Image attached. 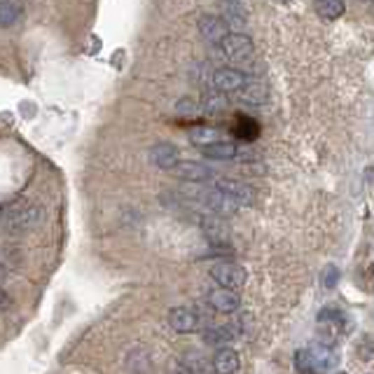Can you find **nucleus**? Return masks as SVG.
Wrapping results in <instances>:
<instances>
[{
    "label": "nucleus",
    "mask_w": 374,
    "mask_h": 374,
    "mask_svg": "<svg viewBox=\"0 0 374 374\" xmlns=\"http://www.w3.org/2000/svg\"><path fill=\"white\" fill-rule=\"evenodd\" d=\"M199 33H202L206 40H211V43L223 45L227 40V36H230V26H227L225 19L206 15V17L199 19Z\"/></svg>",
    "instance_id": "1a4fd4ad"
},
{
    "label": "nucleus",
    "mask_w": 374,
    "mask_h": 374,
    "mask_svg": "<svg viewBox=\"0 0 374 374\" xmlns=\"http://www.w3.org/2000/svg\"><path fill=\"white\" fill-rule=\"evenodd\" d=\"M211 279L218 283L220 288L237 290L246 283V269L234 265V262H218L211 267Z\"/></svg>",
    "instance_id": "7ed1b4c3"
},
{
    "label": "nucleus",
    "mask_w": 374,
    "mask_h": 374,
    "mask_svg": "<svg viewBox=\"0 0 374 374\" xmlns=\"http://www.w3.org/2000/svg\"><path fill=\"white\" fill-rule=\"evenodd\" d=\"M171 173L176 178L185 180V183H192V185H199V183H206V180H213V171L209 169V166L202 164V162H190V159H185V162H178L171 169Z\"/></svg>",
    "instance_id": "39448f33"
},
{
    "label": "nucleus",
    "mask_w": 374,
    "mask_h": 374,
    "mask_svg": "<svg viewBox=\"0 0 374 374\" xmlns=\"http://www.w3.org/2000/svg\"><path fill=\"white\" fill-rule=\"evenodd\" d=\"M150 159L157 169L162 171H171L180 159H178V148L173 143H157L155 148L150 150Z\"/></svg>",
    "instance_id": "9b49d317"
},
{
    "label": "nucleus",
    "mask_w": 374,
    "mask_h": 374,
    "mask_svg": "<svg viewBox=\"0 0 374 374\" xmlns=\"http://www.w3.org/2000/svg\"><path fill=\"white\" fill-rule=\"evenodd\" d=\"M216 190L225 192L227 197H232L234 202L246 206L255 202V190L248 187L246 183H241L237 178H216Z\"/></svg>",
    "instance_id": "6e6552de"
},
{
    "label": "nucleus",
    "mask_w": 374,
    "mask_h": 374,
    "mask_svg": "<svg viewBox=\"0 0 374 374\" xmlns=\"http://www.w3.org/2000/svg\"><path fill=\"white\" fill-rule=\"evenodd\" d=\"M199 110H202V106H199L195 99H180L178 106H176V113L183 115V117H195Z\"/></svg>",
    "instance_id": "412c9836"
},
{
    "label": "nucleus",
    "mask_w": 374,
    "mask_h": 374,
    "mask_svg": "<svg viewBox=\"0 0 374 374\" xmlns=\"http://www.w3.org/2000/svg\"><path fill=\"white\" fill-rule=\"evenodd\" d=\"M337 374H346V372H337Z\"/></svg>",
    "instance_id": "a878e982"
},
{
    "label": "nucleus",
    "mask_w": 374,
    "mask_h": 374,
    "mask_svg": "<svg viewBox=\"0 0 374 374\" xmlns=\"http://www.w3.org/2000/svg\"><path fill=\"white\" fill-rule=\"evenodd\" d=\"M234 131H237V136L244 138V141H255V138H258V134H260V127H258V122L251 120V117L239 115Z\"/></svg>",
    "instance_id": "dca6fc26"
},
{
    "label": "nucleus",
    "mask_w": 374,
    "mask_h": 374,
    "mask_svg": "<svg viewBox=\"0 0 374 374\" xmlns=\"http://www.w3.org/2000/svg\"><path fill=\"white\" fill-rule=\"evenodd\" d=\"M246 82L248 78L239 68H218L216 75H213V87L223 94H239Z\"/></svg>",
    "instance_id": "0eeeda50"
},
{
    "label": "nucleus",
    "mask_w": 374,
    "mask_h": 374,
    "mask_svg": "<svg viewBox=\"0 0 374 374\" xmlns=\"http://www.w3.org/2000/svg\"><path fill=\"white\" fill-rule=\"evenodd\" d=\"M344 0H316V12L321 15L323 19H328V22H332V19L342 17L344 15Z\"/></svg>",
    "instance_id": "2eb2a0df"
},
{
    "label": "nucleus",
    "mask_w": 374,
    "mask_h": 374,
    "mask_svg": "<svg viewBox=\"0 0 374 374\" xmlns=\"http://www.w3.org/2000/svg\"><path fill=\"white\" fill-rule=\"evenodd\" d=\"M171 374H195V372H192L185 363H176L171 367Z\"/></svg>",
    "instance_id": "5701e85b"
},
{
    "label": "nucleus",
    "mask_w": 374,
    "mask_h": 374,
    "mask_svg": "<svg viewBox=\"0 0 374 374\" xmlns=\"http://www.w3.org/2000/svg\"><path fill=\"white\" fill-rule=\"evenodd\" d=\"M276 3H290V0H276Z\"/></svg>",
    "instance_id": "393cba45"
},
{
    "label": "nucleus",
    "mask_w": 374,
    "mask_h": 374,
    "mask_svg": "<svg viewBox=\"0 0 374 374\" xmlns=\"http://www.w3.org/2000/svg\"><path fill=\"white\" fill-rule=\"evenodd\" d=\"M372 3H374V0H372Z\"/></svg>",
    "instance_id": "bb28decb"
},
{
    "label": "nucleus",
    "mask_w": 374,
    "mask_h": 374,
    "mask_svg": "<svg viewBox=\"0 0 374 374\" xmlns=\"http://www.w3.org/2000/svg\"><path fill=\"white\" fill-rule=\"evenodd\" d=\"M213 370L218 374H234L239 370V353L230 346H223L213 358Z\"/></svg>",
    "instance_id": "ddd939ff"
},
{
    "label": "nucleus",
    "mask_w": 374,
    "mask_h": 374,
    "mask_svg": "<svg viewBox=\"0 0 374 374\" xmlns=\"http://www.w3.org/2000/svg\"><path fill=\"white\" fill-rule=\"evenodd\" d=\"M8 304H10V297L3 288H0V309H8Z\"/></svg>",
    "instance_id": "b1692460"
},
{
    "label": "nucleus",
    "mask_w": 374,
    "mask_h": 374,
    "mask_svg": "<svg viewBox=\"0 0 374 374\" xmlns=\"http://www.w3.org/2000/svg\"><path fill=\"white\" fill-rule=\"evenodd\" d=\"M190 141L199 145V148H206V145H211V143H218V131L216 129H211V127H197V129H192L190 131Z\"/></svg>",
    "instance_id": "6ab92c4d"
},
{
    "label": "nucleus",
    "mask_w": 374,
    "mask_h": 374,
    "mask_svg": "<svg viewBox=\"0 0 374 374\" xmlns=\"http://www.w3.org/2000/svg\"><path fill=\"white\" fill-rule=\"evenodd\" d=\"M227 108V99L223 96V92H213L204 99V110L209 115H220Z\"/></svg>",
    "instance_id": "aec40b11"
},
{
    "label": "nucleus",
    "mask_w": 374,
    "mask_h": 374,
    "mask_svg": "<svg viewBox=\"0 0 374 374\" xmlns=\"http://www.w3.org/2000/svg\"><path fill=\"white\" fill-rule=\"evenodd\" d=\"M19 15H22V10H19V5L15 0H0V26H15L19 22Z\"/></svg>",
    "instance_id": "f3484780"
},
{
    "label": "nucleus",
    "mask_w": 374,
    "mask_h": 374,
    "mask_svg": "<svg viewBox=\"0 0 374 374\" xmlns=\"http://www.w3.org/2000/svg\"><path fill=\"white\" fill-rule=\"evenodd\" d=\"M220 50L230 61H248L253 54V40L246 33H230Z\"/></svg>",
    "instance_id": "423d86ee"
},
{
    "label": "nucleus",
    "mask_w": 374,
    "mask_h": 374,
    "mask_svg": "<svg viewBox=\"0 0 374 374\" xmlns=\"http://www.w3.org/2000/svg\"><path fill=\"white\" fill-rule=\"evenodd\" d=\"M209 302L218 314H234L241 307V297L230 288H216L209 295Z\"/></svg>",
    "instance_id": "9d476101"
},
{
    "label": "nucleus",
    "mask_w": 374,
    "mask_h": 374,
    "mask_svg": "<svg viewBox=\"0 0 374 374\" xmlns=\"http://www.w3.org/2000/svg\"><path fill=\"white\" fill-rule=\"evenodd\" d=\"M239 99L248 103V106H265L269 101V89L258 80H248L244 89L239 92Z\"/></svg>",
    "instance_id": "f8f14e48"
},
{
    "label": "nucleus",
    "mask_w": 374,
    "mask_h": 374,
    "mask_svg": "<svg viewBox=\"0 0 374 374\" xmlns=\"http://www.w3.org/2000/svg\"><path fill=\"white\" fill-rule=\"evenodd\" d=\"M169 325L180 335H190L202 328V316L192 307H173L169 311Z\"/></svg>",
    "instance_id": "20e7f679"
},
{
    "label": "nucleus",
    "mask_w": 374,
    "mask_h": 374,
    "mask_svg": "<svg viewBox=\"0 0 374 374\" xmlns=\"http://www.w3.org/2000/svg\"><path fill=\"white\" fill-rule=\"evenodd\" d=\"M335 365V353L325 346H311L295 353V367L300 374H323Z\"/></svg>",
    "instance_id": "f03ea898"
},
{
    "label": "nucleus",
    "mask_w": 374,
    "mask_h": 374,
    "mask_svg": "<svg viewBox=\"0 0 374 374\" xmlns=\"http://www.w3.org/2000/svg\"><path fill=\"white\" fill-rule=\"evenodd\" d=\"M0 223L8 227L10 232H29L43 223V206L29 202L8 206L3 211V216H0Z\"/></svg>",
    "instance_id": "f257e3e1"
},
{
    "label": "nucleus",
    "mask_w": 374,
    "mask_h": 374,
    "mask_svg": "<svg viewBox=\"0 0 374 374\" xmlns=\"http://www.w3.org/2000/svg\"><path fill=\"white\" fill-rule=\"evenodd\" d=\"M232 337H234V332H232L230 328H227V325H216V328H211V330H206V332H204L206 344H211V346L230 344V342H232Z\"/></svg>",
    "instance_id": "a211bd4d"
},
{
    "label": "nucleus",
    "mask_w": 374,
    "mask_h": 374,
    "mask_svg": "<svg viewBox=\"0 0 374 374\" xmlns=\"http://www.w3.org/2000/svg\"><path fill=\"white\" fill-rule=\"evenodd\" d=\"M239 155V148L230 141H218L204 148V157L216 159V162H225V159H234Z\"/></svg>",
    "instance_id": "4468645a"
},
{
    "label": "nucleus",
    "mask_w": 374,
    "mask_h": 374,
    "mask_svg": "<svg viewBox=\"0 0 374 374\" xmlns=\"http://www.w3.org/2000/svg\"><path fill=\"white\" fill-rule=\"evenodd\" d=\"M321 283L328 290H332L339 283V269L335 265H328V267H323V274H321Z\"/></svg>",
    "instance_id": "4be33fe9"
}]
</instances>
